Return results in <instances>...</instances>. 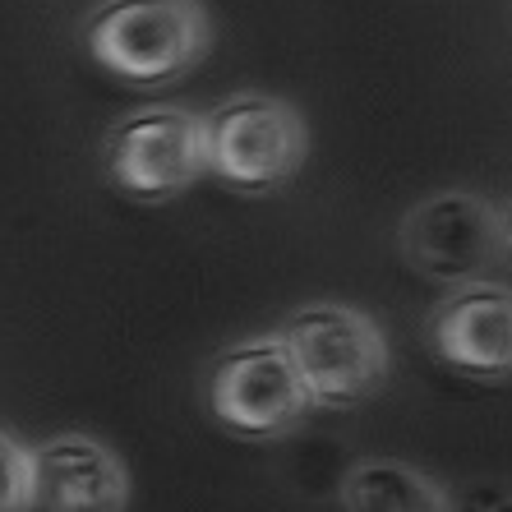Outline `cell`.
<instances>
[{
	"mask_svg": "<svg viewBox=\"0 0 512 512\" xmlns=\"http://www.w3.org/2000/svg\"><path fill=\"white\" fill-rule=\"evenodd\" d=\"M79 42L125 84L162 88L208 56L213 24L199 0H102L79 28Z\"/></svg>",
	"mask_w": 512,
	"mask_h": 512,
	"instance_id": "1",
	"label": "cell"
},
{
	"mask_svg": "<svg viewBox=\"0 0 512 512\" xmlns=\"http://www.w3.org/2000/svg\"><path fill=\"white\" fill-rule=\"evenodd\" d=\"M203 167L236 194H273L296 180L310 157V130L291 102L236 93L199 116Z\"/></svg>",
	"mask_w": 512,
	"mask_h": 512,
	"instance_id": "2",
	"label": "cell"
},
{
	"mask_svg": "<svg viewBox=\"0 0 512 512\" xmlns=\"http://www.w3.org/2000/svg\"><path fill=\"white\" fill-rule=\"evenodd\" d=\"M277 337L314 406H360L388 383V337L351 305H300L277 323Z\"/></svg>",
	"mask_w": 512,
	"mask_h": 512,
	"instance_id": "3",
	"label": "cell"
},
{
	"mask_svg": "<svg viewBox=\"0 0 512 512\" xmlns=\"http://www.w3.org/2000/svg\"><path fill=\"white\" fill-rule=\"evenodd\" d=\"M208 411L240 439H282L314 411V397L296 374L277 333L227 346L208 370Z\"/></svg>",
	"mask_w": 512,
	"mask_h": 512,
	"instance_id": "4",
	"label": "cell"
},
{
	"mask_svg": "<svg viewBox=\"0 0 512 512\" xmlns=\"http://www.w3.org/2000/svg\"><path fill=\"white\" fill-rule=\"evenodd\" d=\"M102 176L134 203L180 199L208 176L199 116L180 107H139L120 116L102 139Z\"/></svg>",
	"mask_w": 512,
	"mask_h": 512,
	"instance_id": "5",
	"label": "cell"
},
{
	"mask_svg": "<svg viewBox=\"0 0 512 512\" xmlns=\"http://www.w3.org/2000/svg\"><path fill=\"white\" fill-rule=\"evenodd\" d=\"M406 268L439 286L485 282L503 263V213L480 194L443 190L411 203L397 227Z\"/></svg>",
	"mask_w": 512,
	"mask_h": 512,
	"instance_id": "6",
	"label": "cell"
},
{
	"mask_svg": "<svg viewBox=\"0 0 512 512\" xmlns=\"http://www.w3.org/2000/svg\"><path fill=\"white\" fill-rule=\"evenodd\" d=\"M429 351L476 383L512 379V286L466 282L429 310L425 319Z\"/></svg>",
	"mask_w": 512,
	"mask_h": 512,
	"instance_id": "7",
	"label": "cell"
},
{
	"mask_svg": "<svg viewBox=\"0 0 512 512\" xmlns=\"http://www.w3.org/2000/svg\"><path fill=\"white\" fill-rule=\"evenodd\" d=\"M130 471L102 439L56 434L33 448L28 512H125Z\"/></svg>",
	"mask_w": 512,
	"mask_h": 512,
	"instance_id": "8",
	"label": "cell"
},
{
	"mask_svg": "<svg viewBox=\"0 0 512 512\" xmlns=\"http://www.w3.org/2000/svg\"><path fill=\"white\" fill-rule=\"evenodd\" d=\"M346 512H443L448 489L402 462V457H360L337 485Z\"/></svg>",
	"mask_w": 512,
	"mask_h": 512,
	"instance_id": "9",
	"label": "cell"
},
{
	"mask_svg": "<svg viewBox=\"0 0 512 512\" xmlns=\"http://www.w3.org/2000/svg\"><path fill=\"white\" fill-rule=\"evenodd\" d=\"M33 503V448L0 429V512H28Z\"/></svg>",
	"mask_w": 512,
	"mask_h": 512,
	"instance_id": "10",
	"label": "cell"
},
{
	"mask_svg": "<svg viewBox=\"0 0 512 512\" xmlns=\"http://www.w3.org/2000/svg\"><path fill=\"white\" fill-rule=\"evenodd\" d=\"M443 512H512V489L476 480V485H462L457 494H448Z\"/></svg>",
	"mask_w": 512,
	"mask_h": 512,
	"instance_id": "11",
	"label": "cell"
},
{
	"mask_svg": "<svg viewBox=\"0 0 512 512\" xmlns=\"http://www.w3.org/2000/svg\"><path fill=\"white\" fill-rule=\"evenodd\" d=\"M503 259H512V208L503 213Z\"/></svg>",
	"mask_w": 512,
	"mask_h": 512,
	"instance_id": "12",
	"label": "cell"
}]
</instances>
